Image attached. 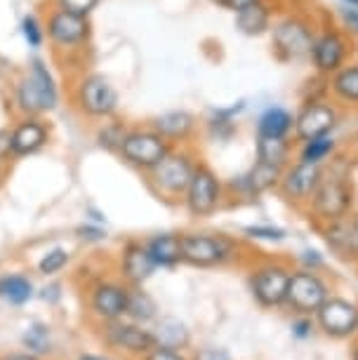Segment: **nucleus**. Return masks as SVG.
Instances as JSON below:
<instances>
[{"mask_svg":"<svg viewBox=\"0 0 358 360\" xmlns=\"http://www.w3.org/2000/svg\"><path fill=\"white\" fill-rule=\"evenodd\" d=\"M354 202H356L354 179L349 176L347 169H342L335 162L333 167L323 169L321 184L316 186L312 200L307 202L304 210H307L309 219H314L319 226H326V224L337 221L342 217H347L349 212H354Z\"/></svg>","mask_w":358,"mask_h":360,"instance_id":"nucleus-1","label":"nucleus"},{"mask_svg":"<svg viewBox=\"0 0 358 360\" xmlns=\"http://www.w3.org/2000/svg\"><path fill=\"white\" fill-rule=\"evenodd\" d=\"M198 162H200L198 155L186 144L172 146L165 158L146 172V186L151 188L160 200L177 202L184 198L188 181H191Z\"/></svg>","mask_w":358,"mask_h":360,"instance_id":"nucleus-2","label":"nucleus"},{"mask_svg":"<svg viewBox=\"0 0 358 360\" xmlns=\"http://www.w3.org/2000/svg\"><path fill=\"white\" fill-rule=\"evenodd\" d=\"M59 106V87L45 62L33 59L15 85V108L22 115H45Z\"/></svg>","mask_w":358,"mask_h":360,"instance_id":"nucleus-3","label":"nucleus"},{"mask_svg":"<svg viewBox=\"0 0 358 360\" xmlns=\"http://www.w3.org/2000/svg\"><path fill=\"white\" fill-rule=\"evenodd\" d=\"M241 243L226 233H181V262L196 269H217L238 259Z\"/></svg>","mask_w":358,"mask_h":360,"instance_id":"nucleus-4","label":"nucleus"},{"mask_svg":"<svg viewBox=\"0 0 358 360\" xmlns=\"http://www.w3.org/2000/svg\"><path fill=\"white\" fill-rule=\"evenodd\" d=\"M73 106L90 120H109L118 113L120 94L104 73H83L73 85Z\"/></svg>","mask_w":358,"mask_h":360,"instance_id":"nucleus-5","label":"nucleus"},{"mask_svg":"<svg viewBox=\"0 0 358 360\" xmlns=\"http://www.w3.org/2000/svg\"><path fill=\"white\" fill-rule=\"evenodd\" d=\"M271 45L281 62H304L312 54L316 26L309 17L300 12H288L279 19H274L271 26Z\"/></svg>","mask_w":358,"mask_h":360,"instance_id":"nucleus-6","label":"nucleus"},{"mask_svg":"<svg viewBox=\"0 0 358 360\" xmlns=\"http://www.w3.org/2000/svg\"><path fill=\"white\" fill-rule=\"evenodd\" d=\"M354 52H356L354 38H351L342 26L326 24V26H321V29H316L309 62H312L314 71L319 73L321 78H330L335 71H340L342 66L349 62Z\"/></svg>","mask_w":358,"mask_h":360,"instance_id":"nucleus-7","label":"nucleus"},{"mask_svg":"<svg viewBox=\"0 0 358 360\" xmlns=\"http://www.w3.org/2000/svg\"><path fill=\"white\" fill-rule=\"evenodd\" d=\"M224 198H226V184L219 179V174L207 162L200 160L196 165L191 181H188L184 198H181L186 212L196 217V219H205V217H212L224 205Z\"/></svg>","mask_w":358,"mask_h":360,"instance_id":"nucleus-8","label":"nucleus"},{"mask_svg":"<svg viewBox=\"0 0 358 360\" xmlns=\"http://www.w3.org/2000/svg\"><path fill=\"white\" fill-rule=\"evenodd\" d=\"M172 144L165 137L153 130L151 125L146 127H130L123 139V144L118 148V155L125 165H130L139 172H148L151 167H156L160 160L165 158Z\"/></svg>","mask_w":358,"mask_h":360,"instance_id":"nucleus-9","label":"nucleus"},{"mask_svg":"<svg viewBox=\"0 0 358 360\" xmlns=\"http://www.w3.org/2000/svg\"><path fill=\"white\" fill-rule=\"evenodd\" d=\"M45 36L55 52H76L90 43V17H80L62 8H52L45 19Z\"/></svg>","mask_w":358,"mask_h":360,"instance_id":"nucleus-10","label":"nucleus"},{"mask_svg":"<svg viewBox=\"0 0 358 360\" xmlns=\"http://www.w3.org/2000/svg\"><path fill=\"white\" fill-rule=\"evenodd\" d=\"M328 297H330V285L319 271L297 269L290 274L286 307L295 316H314Z\"/></svg>","mask_w":358,"mask_h":360,"instance_id":"nucleus-11","label":"nucleus"},{"mask_svg":"<svg viewBox=\"0 0 358 360\" xmlns=\"http://www.w3.org/2000/svg\"><path fill=\"white\" fill-rule=\"evenodd\" d=\"M290 271L281 262H264L252 269L250 274V292L252 299L262 309H279L286 307L288 285H290Z\"/></svg>","mask_w":358,"mask_h":360,"instance_id":"nucleus-12","label":"nucleus"},{"mask_svg":"<svg viewBox=\"0 0 358 360\" xmlns=\"http://www.w3.org/2000/svg\"><path fill=\"white\" fill-rule=\"evenodd\" d=\"M340 125V108L335 101L312 97L300 106V111L295 113V141H307L321 134H330Z\"/></svg>","mask_w":358,"mask_h":360,"instance_id":"nucleus-13","label":"nucleus"},{"mask_svg":"<svg viewBox=\"0 0 358 360\" xmlns=\"http://www.w3.org/2000/svg\"><path fill=\"white\" fill-rule=\"evenodd\" d=\"M314 321L330 339H351L358 335V304L347 297L330 295L314 314Z\"/></svg>","mask_w":358,"mask_h":360,"instance_id":"nucleus-14","label":"nucleus"},{"mask_svg":"<svg viewBox=\"0 0 358 360\" xmlns=\"http://www.w3.org/2000/svg\"><path fill=\"white\" fill-rule=\"evenodd\" d=\"M323 169L326 167L316 165V162H307L300 158L293 160L283 169L279 193L288 202H293L295 207H307V202L312 200L316 186H319L323 179Z\"/></svg>","mask_w":358,"mask_h":360,"instance_id":"nucleus-15","label":"nucleus"},{"mask_svg":"<svg viewBox=\"0 0 358 360\" xmlns=\"http://www.w3.org/2000/svg\"><path fill=\"white\" fill-rule=\"evenodd\" d=\"M127 302H130V285L125 281H99L87 292V307L94 318L101 323L120 321L127 314Z\"/></svg>","mask_w":358,"mask_h":360,"instance_id":"nucleus-16","label":"nucleus"},{"mask_svg":"<svg viewBox=\"0 0 358 360\" xmlns=\"http://www.w3.org/2000/svg\"><path fill=\"white\" fill-rule=\"evenodd\" d=\"M104 342L109 344L111 349H116L132 358L146 356V353L158 344L153 330H146L144 325H139V323L123 321V318H120V321L104 323Z\"/></svg>","mask_w":358,"mask_h":360,"instance_id":"nucleus-17","label":"nucleus"},{"mask_svg":"<svg viewBox=\"0 0 358 360\" xmlns=\"http://www.w3.org/2000/svg\"><path fill=\"white\" fill-rule=\"evenodd\" d=\"M281 176H283L281 167L255 160V165L248 172L226 181V195H234V198L241 200H255L269 191H279Z\"/></svg>","mask_w":358,"mask_h":360,"instance_id":"nucleus-18","label":"nucleus"},{"mask_svg":"<svg viewBox=\"0 0 358 360\" xmlns=\"http://www.w3.org/2000/svg\"><path fill=\"white\" fill-rule=\"evenodd\" d=\"M321 233L335 257L344 262H358V210L321 226Z\"/></svg>","mask_w":358,"mask_h":360,"instance_id":"nucleus-19","label":"nucleus"},{"mask_svg":"<svg viewBox=\"0 0 358 360\" xmlns=\"http://www.w3.org/2000/svg\"><path fill=\"white\" fill-rule=\"evenodd\" d=\"M12 158H29L40 153L50 141V127L40 115H22L12 127Z\"/></svg>","mask_w":358,"mask_h":360,"instance_id":"nucleus-20","label":"nucleus"},{"mask_svg":"<svg viewBox=\"0 0 358 360\" xmlns=\"http://www.w3.org/2000/svg\"><path fill=\"white\" fill-rule=\"evenodd\" d=\"M120 278L130 288H141L148 278L156 274V264L148 255L146 245L141 240H127L120 250Z\"/></svg>","mask_w":358,"mask_h":360,"instance_id":"nucleus-21","label":"nucleus"},{"mask_svg":"<svg viewBox=\"0 0 358 360\" xmlns=\"http://www.w3.org/2000/svg\"><path fill=\"white\" fill-rule=\"evenodd\" d=\"M156 130L160 137H165L172 146H181L188 144V139L193 137L196 130H198V120H196L193 113L184 111V108H174V111H165L151 118L148 123Z\"/></svg>","mask_w":358,"mask_h":360,"instance_id":"nucleus-22","label":"nucleus"},{"mask_svg":"<svg viewBox=\"0 0 358 360\" xmlns=\"http://www.w3.org/2000/svg\"><path fill=\"white\" fill-rule=\"evenodd\" d=\"M328 97L340 106L358 108V62H347L328 78Z\"/></svg>","mask_w":358,"mask_h":360,"instance_id":"nucleus-23","label":"nucleus"},{"mask_svg":"<svg viewBox=\"0 0 358 360\" xmlns=\"http://www.w3.org/2000/svg\"><path fill=\"white\" fill-rule=\"evenodd\" d=\"M234 15H236V29H238L243 36L260 38V36H264V33L271 31L274 19H276L274 17L276 10L271 8L269 0H262V3L248 5V8L234 12Z\"/></svg>","mask_w":358,"mask_h":360,"instance_id":"nucleus-24","label":"nucleus"},{"mask_svg":"<svg viewBox=\"0 0 358 360\" xmlns=\"http://www.w3.org/2000/svg\"><path fill=\"white\" fill-rule=\"evenodd\" d=\"M144 245L156 269H174L181 264V233H156L146 238Z\"/></svg>","mask_w":358,"mask_h":360,"instance_id":"nucleus-25","label":"nucleus"},{"mask_svg":"<svg viewBox=\"0 0 358 360\" xmlns=\"http://www.w3.org/2000/svg\"><path fill=\"white\" fill-rule=\"evenodd\" d=\"M295 130V113L286 106H269L260 113L257 123H255V132L260 137H279L290 139Z\"/></svg>","mask_w":358,"mask_h":360,"instance_id":"nucleus-26","label":"nucleus"},{"mask_svg":"<svg viewBox=\"0 0 358 360\" xmlns=\"http://www.w3.org/2000/svg\"><path fill=\"white\" fill-rule=\"evenodd\" d=\"M255 158L267 165L286 169L293 162V141L279 137H260L255 141Z\"/></svg>","mask_w":358,"mask_h":360,"instance_id":"nucleus-27","label":"nucleus"},{"mask_svg":"<svg viewBox=\"0 0 358 360\" xmlns=\"http://www.w3.org/2000/svg\"><path fill=\"white\" fill-rule=\"evenodd\" d=\"M337 148H340V141H337L335 132L321 134V137L300 141L297 158L307 160V162H316V165H326V162H330L337 155Z\"/></svg>","mask_w":358,"mask_h":360,"instance_id":"nucleus-28","label":"nucleus"},{"mask_svg":"<svg viewBox=\"0 0 358 360\" xmlns=\"http://www.w3.org/2000/svg\"><path fill=\"white\" fill-rule=\"evenodd\" d=\"M153 335H156V342L160 346H170V349L181 351L191 344V332H188L186 323H181L179 318H172V316L156 318Z\"/></svg>","mask_w":358,"mask_h":360,"instance_id":"nucleus-29","label":"nucleus"},{"mask_svg":"<svg viewBox=\"0 0 358 360\" xmlns=\"http://www.w3.org/2000/svg\"><path fill=\"white\" fill-rule=\"evenodd\" d=\"M33 297V283L24 274H3L0 276V299L10 307H24Z\"/></svg>","mask_w":358,"mask_h":360,"instance_id":"nucleus-30","label":"nucleus"},{"mask_svg":"<svg viewBox=\"0 0 358 360\" xmlns=\"http://www.w3.org/2000/svg\"><path fill=\"white\" fill-rule=\"evenodd\" d=\"M127 321L139 323V325H148L156 323L158 318V304L148 292L141 288H130V302H127Z\"/></svg>","mask_w":358,"mask_h":360,"instance_id":"nucleus-31","label":"nucleus"},{"mask_svg":"<svg viewBox=\"0 0 358 360\" xmlns=\"http://www.w3.org/2000/svg\"><path fill=\"white\" fill-rule=\"evenodd\" d=\"M127 127L125 123H120L116 118H109V123H101L97 127V132H94V141H97L99 148H104V151H113L118 153L120 144H123L125 134H127Z\"/></svg>","mask_w":358,"mask_h":360,"instance_id":"nucleus-32","label":"nucleus"},{"mask_svg":"<svg viewBox=\"0 0 358 360\" xmlns=\"http://www.w3.org/2000/svg\"><path fill=\"white\" fill-rule=\"evenodd\" d=\"M22 344L36 356H45V353L52 351V339H50V328L45 323H33L26 328Z\"/></svg>","mask_w":358,"mask_h":360,"instance_id":"nucleus-33","label":"nucleus"},{"mask_svg":"<svg viewBox=\"0 0 358 360\" xmlns=\"http://www.w3.org/2000/svg\"><path fill=\"white\" fill-rule=\"evenodd\" d=\"M71 262V255L66 248H52L47 250V252L40 257L38 262V274L43 276H57L59 271H64L66 266H69Z\"/></svg>","mask_w":358,"mask_h":360,"instance_id":"nucleus-34","label":"nucleus"},{"mask_svg":"<svg viewBox=\"0 0 358 360\" xmlns=\"http://www.w3.org/2000/svg\"><path fill=\"white\" fill-rule=\"evenodd\" d=\"M243 236L250 240H262V243H283L286 240V229L274 226V224H250L243 229Z\"/></svg>","mask_w":358,"mask_h":360,"instance_id":"nucleus-35","label":"nucleus"},{"mask_svg":"<svg viewBox=\"0 0 358 360\" xmlns=\"http://www.w3.org/2000/svg\"><path fill=\"white\" fill-rule=\"evenodd\" d=\"M22 36H24L26 45H29L31 50H40V47L45 45V40H47V36H45V24L40 22L38 17H33V15L24 17L22 19Z\"/></svg>","mask_w":358,"mask_h":360,"instance_id":"nucleus-36","label":"nucleus"},{"mask_svg":"<svg viewBox=\"0 0 358 360\" xmlns=\"http://www.w3.org/2000/svg\"><path fill=\"white\" fill-rule=\"evenodd\" d=\"M337 19H340V26L351 38H358V8H354V5H340L337 8Z\"/></svg>","mask_w":358,"mask_h":360,"instance_id":"nucleus-37","label":"nucleus"},{"mask_svg":"<svg viewBox=\"0 0 358 360\" xmlns=\"http://www.w3.org/2000/svg\"><path fill=\"white\" fill-rule=\"evenodd\" d=\"M99 3L101 0H55V8H62V10L73 12V15H80V17H90Z\"/></svg>","mask_w":358,"mask_h":360,"instance_id":"nucleus-38","label":"nucleus"},{"mask_svg":"<svg viewBox=\"0 0 358 360\" xmlns=\"http://www.w3.org/2000/svg\"><path fill=\"white\" fill-rule=\"evenodd\" d=\"M314 330H316L314 316H297L293 325H290V335H293L297 342H307V339L314 335Z\"/></svg>","mask_w":358,"mask_h":360,"instance_id":"nucleus-39","label":"nucleus"},{"mask_svg":"<svg viewBox=\"0 0 358 360\" xmlns=\"http://www.w3.org/2000/svg\"><path fill=\"white\" fill-rule=\"evenodd\" d=\"M297 264H300V269L321 271L326 266V257H323L319 250H302V252L297 255Z\"/></svg>","mask_w":358,"mask_h":360,"instance_id":"nucleus-40","label":"nucleus"},{"mask_svg":"<svg viewBox=\"0 0 358 360\" xmlns=\"http://www.w3.org/2000/svg\"><path fill=\"white\" fill-rule=\"evenodd\" d=\"M139 360H188L179 349H170V346H160L156 344L146 356H141Z\"/></svg>","mask_w":358,"mask_h":360,"instance_id":"nucleus-41","label":"nucleus"},{"mask_svg":"<svg viewBox=\"0 0 358 360\" xmlns=\"http://www.w3.org/2000/svg\"><path fill=\"white\" fill-rule=\"evenodd\" d=\"M188 360H234L231 353L226 349H215V346H205V349L193 351V356Z\"/></svg>","mask_w":358,"mask_h":360,"instance_id":"nucleus-42","label":"nucleus"},{"mask_svg":"<svg viewBox=\"0 0 358 360\" xmlns=\"http://www.w3.org/2000/svg\"><path fill=\"white\" fill-rule=\"evenodd\" d=\"M76 233H78V238H83V240H87V243H99V240H104L106 238V231L104 229H99V226H80V229H76Z\"/></svg>","mask_w":358,"mask_h":360,"instance_id":"nucleus-43","label":"nucleus"},{"mask_svg":"<svg viewBox=\"0 0 358 360\" xmlns=\"http://www.w3.org/2000/svg\"><path fill=\"white\" fill-rule=\"evenodd\" d=\"M12 158V132L10 127H0V162Z\"/></svg>","mask_w":358,"mask_h":360,"instance_id":"nucleus-44","label":"nucleus"},{"mask_svg":"<svg viewBox=\"0 0 358 360\" xmlns=\"http://www.w3.org/2000/svg\"><path fill=\"white\" fill-rule=\"evenodd\" d=\"M40 299H43L45 304H50V307H55V304H59V299H62V285H57V283L45 285V288L40 290Z\"/></svg>","mask_w":358,"mask_h":360,"instance_id":"nucleus-45","label":"nucleus"},{"mask_svg":"<svg viewBox=\"0 0 358 360\" xmlns=\"http://www.w3.org/2000/svg\"><path fill=\"white\" fill-rule=\"evenodd\" d=\"M255 3H262V0H219L222 8H226L231 12H238V10L248 8V5H255Z\"/></svg>","mask_w":358,"mask_h":360,"instance_id":"nucleus-46","label":"nucleus"},{"mask_svg":"<svg viewBox=\"0 0 358 360\" xmlns=\"http://www.w3.org/2000/svg\"><path fill=\"white\" fill-rule=\"evenodd\" d=\"M0 360H40L36 353H10V356H3Z\"/></svg>","mask_w":358,"mask_h":360,"instance_id":"nucleus-47","label":"nucleus"},{"mask_svg":"<svg viewBox=\"0 0 358 360\" xmlns=\"http://www.w3.org/2000/svg\"><path fill=\"white\" fill-rule=\"evenodd\" d=\"M78 360H113V358H106V356H94V353H80Z\"/></svg>","mask_w":358,"mask_h":360,"instance_id":"nucleus-48","label":"nucleus"},{"mask_svg":"<svg viewBox=\"0 0 358 360\" xmlns=\"http://www.w3.org/2000/svg\"><path fill=\"white\" fill-rule=\"evenodd\" d=\"M351 360H358V342L351 346Z\"/></svg>","mask_w":358,"mask_h":360,"instance_id":"nucleus-49","label":"nucleus"},{"mask_svg":"<svg viewBox=\"0 0 358 360\" xmlns=\"http://www.w3.org/2000/svg\"><path fill=\"white\" fill-rule=\"evenodd\" d=\"M5 181V162H0V186H3Z\"/></svg>","mask_w":358,"mask_h":360,"instance_id":"nucleus-50","label":"nucleus"},{"mask_svg":"<svg viewBox=\"0 0 358 360\" xmlns=\"http://www.w3.org/2000/svg\"><path fill=\"white\" fill-rule=\"evenodd\" d=\"M340 5H354V8H358V0H340Z\"/></svg>","mask_w":358,"mask_h":360,"instance_id":"nucleus-51","label":"nucleus"},{"mask_svg":"<svg viewBox=\"0 0 358 360\" xmlns=\"http://www.w3.org/2000/svg\"><path fill=\"white\" fill-rule=\"evenodd\" d=\"M354 146H356V148H358V132H356V134H354Z\"/></svg>","mask_w":358,"mask_h":360,"instance_id":"nucleus-52","label":"nucleus"},{"mask_svg":"<svg viewBox=\"0 0 358 360\" xmlns=\"http://www.w3.org/2000/svg\"><path fill=\"white\" fill-rule=\"evenodd\" d=\"M212 3H219V0H212Z\"/></svg>","mask_w":358,"mask_h":360,"instance_id":"nucleus-53","label":"nucleus"}]
</instances>
